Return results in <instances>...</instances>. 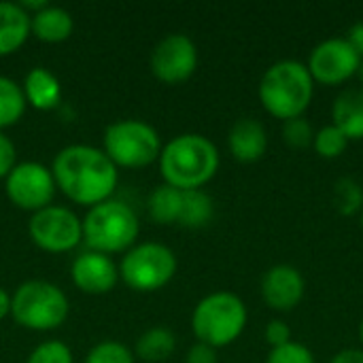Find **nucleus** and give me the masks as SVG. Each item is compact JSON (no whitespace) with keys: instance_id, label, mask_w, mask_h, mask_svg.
<instances>
[{"instance_id":"f257e3e1","label":"nucleus","mask_w":363,"mask_h":363,"mask_svg":"<svg viewBox=\"0 0 363 363\" xmlns=\"http://www.w3.org/2000/svg\"><path fill=\"white\" fill-rule=\"evenodd\" d=\"M51 174L68 200L87 208L111 200L119 183V168L102 149L91 145H68L57 151Z\"/></svg>"},{"instance_id":"f03ea898","label":"nucleus","mask_w":363,"mask_h":363,"mask_svg":"<svg viewBox=\"0 0 363 363\" xmlns=\"http://www.w3.org/2000/svg\"><path fill=\"white\" fill-rule=\"evenodd\" d=\"M157 162L166 185L181 191L202 189L219 170V149L211 138L187 132L166 143Z\"/></svg>"},{"instance_id":"7ed1b4c3","label":"nucleus","mask_w":363,"mask_h":363,"mask_svg":"<svg viewBox=\"0 0 363 363\" xmlns=\"http://www.w3.org/2000/svg\"><path fill=\"white\" fill-rule=\"evenodd\" d=\"M257 96L268 115L289 121L304 117L315 98V81L304 62L279 60L262 74Z\"/></svg>"},{"instance_id":"20e7f679","label":"nucleus","mask_w":363,"mask_h":363,"mask_svg":"<svg viewBox=\"0 0 363 363\" xmlns=\"http://www.w3.org/2000/svg\"><path fill=\"white\" fill-rule=\"evenodd\" d=\"M249 321L245 302L232 291H213L204 296L191 313V330L198 342L223 349L236 342Z\"/></svg>"},{"instance_id":"39448f33","label":"nucleus","mask_w":363,"mask_h":363,"mask_svg":"<svg viewBox=\"0 0 363 363\" xmlns=\"http://www.w3.org/2000/svg\"><path fill=\"white\" fill-rule=\"evenodd\" d=\"M140 221L132 206L121 200H104L91 206L83 219V242L87 249L115 255L125 253L136 245Z\"/></svg>"},{"instance_id":"423d86ee","label":"nucleus","mask_w":363,"mask_h":363,"mask_svg":"<svg viewBox=\"0 0 363 363\" xmlns=\"http://www.w3.org/2000/svg\"><path fill=\"white\" fill-rule=\"evenodd\" d=\"M68 296L49 281H26L11 296V317L17 325L32 332L57 330L68 319Z\"/></svg>"},{"instance_id":"0eeeda50","label":"nucleus","mask_w":363,"mask_h":363,"mask_svg":"<svg viewBox=\"0 0 363 363\" xmlns=\"http://www.w3.org/2000/svg\"><path fill=\"white\" fill-rule=\"evenodd\" d=\"M102 151L117 168H147L160 160L162 138L157 130L140 119H119L106 125Z\"/></svg>"},{"instance_id":"6e6552de","label":"nucleus","mask_w":363,"mask_h":363,"mask_svg":"<svg viewBox=\"0 0 363 363\" xmlns=\"http://www.w3.org/2000/svg\"><path fill=\"white\" fill-rule=\"evenodd\" d=\"M179 262L170 247L162 242H140L123 253L119 279L134 291L151 294L166 287L177 274Z\"/></svg>"},{"instance_id":"1a4fd4ad","label":"nucleus","mask_w":363,"mask_h":363,"mask_svg":"<svg viewBox=\"0 0 363 363\" xmlns=\"http://www.w3.org/2000/svg\"><path fill=\"white\" fill-rule=\"evenodd\" d=\"M30 240L47 253H68L83 242V219L66 206H47L28 221Z\"/></svg>"},{"instance_id":"9d476101","label":"nucleus","mask_w":363,"mask_h":363,"mask_svg":"<svg viewBox=\"0 0 363 363\" xmlns=\"http://www.w3.org/2000/svg\"><path fill=\"white\" fill-rule=\"evenodd\" d=\"M55 189L51 168L40 162H19L4 179L6 198L17 208L30 213L51 206Z\"/></svg>"},{"instance_id":"9b49d317","label":"nucleus","mask_w":363,"mask_h":363,"mask_svg":"<svg viewBox=\"0 0 363 363\" xmlns=\"http://www.w3.org/2000/svg\"><path fill=\"white\" fill-rule=\"evenodd\" d=\"M362 57L347 43V38H325L317 47H313L306 68L315 83L321 85H342L355 74H359Z\"/></svg>"},{"instance_id":"f8f14e48","label":"nucleus","mask_w":363,"mask_h":363,"mask_svg":"<svg viewBox=\"0 0 363 363\" xmlns=\"http://www.w3.org/2000/svg\"><path fill=\"white\" fill-rule=\"evenodd\" d=\"M149 66H151V72L157 81L168 83V85L183 83L198 68V47L183 32L166 34L153 47L151 57H149Z\"/></svg>"},{"instance_id":"ddd939ff","label":"nucleus","mask_w":363,"mask_h":363,"mask_svg":"<svg viewBox=\"0 0 363 363\" xmlns=\"http://www.w3.org/2000/svg\"><path fill=\"white\" fill-rule=\"evenodd\" d=\"M259 291H262V300L272 311L289 313L302 302L306 294V281L296 266L274 264L264 272Z\"/></svg>"},{"instance_id":"4468645a","label":"nucleus","mask_w":363,"mask_h":363,"mask_svg":"<svg viewBox=\"0 0 363 363\" xmlns=\"http://www.w3.org/2000/svg\"><path fill=\"white\" fill-rule=\"evenodd\" d=\"M70 277L79 291L89 296H102L117 287L119 266L113 262L111 255L87 249L74 257L70 266Z\"/></svg>"},{"instance_id":"2eb2a0df","label":"nucleus","mask_w":363,"mask_h":363,"mask_svg":"<svg viewBox=\"0 0 363 363\" xmlns=\"http://www.w3.org/2000/svg\"><path fill=\"white\" fill-rule=\"evenodd\" d=\"M228 147L232 157L242 164L259 162L268 151V130L259 119L242 117L230 128Z\"/></svg>"},{"instance_id":"dca6fc26","label":"nucleus","mask_w":363,"mask_h":363,"mask_svg":"<svg viewBox=\"0 0 363 363\" xmlns=\"http://www.w3.org/2000/svg\"><path fill=\"white\" fill-rule=\"evenodd\" d=\"M332 123L349 138L363 140V85L342 89L332 102Z\"/></svg>"},{"instance_id":"f3484780","label":"nucleus","mask_w":363,"mask_h":363,"mask_svg":"<svg viewBox=\"0 0 363 363\" xmlns=\"http://www.w3.org/2000/svg\"><path fill=\"white\" fill-rule=\"evenodd\" d=\"M23 96L30 106L36 111H51L62 102V83L45 66H34L23 79Z\"/></svg>"},{"instance_id":"a211bd4d","label":"nucleus","mask_w":363,"mask_h":363,"mask_svg":"<svg viewBox=\"0 0 363 363\" xmlns=\"http://www.w3.org/2000/svg\"><path fill=\"white\" fill-rule=\"evenodd\" d=\"M30 34V13H26L19 2H0V55L15 53Z\"/></svg>"},{"instance_id":"6ab92c4d","label":"nucleus","mask_w":363,"mask_h":363,"mask_svg":"<svg viewBox=\"0 0 363 363\" xmlns=\"http://www.w3.org/2000/svg\"><path fill=\"white\" fill-rule=\"evenodd\" d=\"M32 34L43 43H64L70 38L74 21L72 15L55 4H47L34 15H30Z\"/></svg>"},{"instance_id":"aec40b11","label":"nucleus","mask_w":363,"mask_h":363,"mask_svg":"<svg viewBox=\"0 0 363 363\" xmlns=\"http://www.w3.org/2000/svg\"><path fill=\"white\" fill-rule=\"evenodd\" d=\"M181 208H183V191L172 185L162 183L149 194L147 211L149 217L160 225H179Z\"/></svg>"},{"instance_id":"412c9836","label":"nucleus","mask_w":363,"mask_h":363,"mask_svg":"<svg viewBox=\"0 0 363 363\" xmlns=\"http://www.w3.org/2000/svg\"><path fill=\"white\" fill-rule=\"evenodd\" d=\"M213 215H215V202L206 191L202 189L183 191V208L179 217L181 228L200 230L213 221Z\"/></svg>"},{"instance_id":"4be33fe9","label":"nucleus","mask_w":363,"mask_h":363,"mask_svg":"<svg viewBox=\"0 0 363 363\" xmlns=\"http://www.w3.org/2000/svg\"><path fill=\"white\" fill-rule=\"evenodd\" d=\"M177 349V338L166 328H151L136 340V357L143 362H166Z\"/></svg>"},{"instance_id":"5701e85b","label":"nucleus","mask_w":363,"mask_h":363,"mask_svg":"<svg viewBox=\"0 0 363 363\" xmlns=\"http://www.w3.org/2000/svg\"><path fill=\"white\" fill-rule=\"evenodd\" d=\"M26 96L21 85L11 79L0 74V132L9 125H15L23 113H26Z\"/></svg>"},{"instance_id":"b1692460","label":"nucleus","mask_w":363,"mask_h":363,"mask_svg":"<svg viewBox=\"0 0 363 363\" xmlns=\"http://www.w3.org/2000/svg\"><path fill=\"white\" fill-rule=\"evenodd\" d=\"M332 202L334 208L340 215H355L362 213L363 208V189L362 185L351 179V177H342L334 183L332 189Z\"/></svg>"},{"instance_id":"393cba45","label":"nucleus","mask_w":363,"mask_h":363,"mask_svg":"<svg viewBox=\"0 0 363 363\" xmlns=\"http://www.w3.org/2000/svg\"><path fill=\"white\" fill-rule=\"evenodd\" d=\"M349 143L351 140L334 123H328V125L319 128L315 132V138H313V147H315L317 155L323 157V160H338L347 151Z\"/></svg>"},{"instance_id":"a878e982","label":"nucleus","mask_w":363,"mask_h":363,"mask_svg":"<svg viewBox=\"0 0 363 363\" xmlns=\"http://www.w3.org/2000/svg\"><path fill=\"white\" fill-rule=\"evenodd\" d=\"M85 363H136V359L125 345L117 340H102L96 347H91Z\"/></svg>"},{"instance_id":"bb28decb","label":"nucleus","mask_w":363,"mask_h":363,"mask_svg":"<svg viewBox=\"0 0 363 363\" xmlns=\"http://www.w3.org/2000/svg\"><path fill=\"white\" fill-rule=\"evenodd\" d=\"M72 351L68 349V345L60 342V340H47L40 342L30 355L26 363H72Z\"/></svg>"},{"instance_id":"cd10ccee","label":"nucleus","mask_w":363,"mask_h":363,"mask_svg":"<svg viewBox=\"0 0 363 363\" xmlns=\"http://www.w3.org/2000/svg\"><path fill=\"white\" fill-rule=\"evenodd\" d=\"M283 138L291 149H306L308 145H313L315 132L306 117H296L283 121Z\"/></svg>"},{"instance_id":"c85d7f7f","label":"nucleus","mask_w":363,"mask_h":363,"mask_svg":"<svg viewBox=\"0 0 363 363\" xmlns=\"http://www.w3.org/2000/svg\"><path fill=\"white\" fill-rule=\"evenodd\" d=\"M266 363H315V355L302 342L291 340L289 345H283L279 349H270Z\"/></svg>"},{"instance_id":"c756f323","label":"nucleus","mask_w":363,"mask_h":363,"mask_svg":"<svg viewBox=\"0 0 363 363\" xmlns=\"http://www.w3.org/2000/svg\"><path fill=\"white\" fill-rule=\"evenodd\" d=\"M264 338L270 345V349H279V347L291 342V328L281 319H272V321H268V325L264 330Z\"/></svg>"},{"instance_id":"7c9ffc66","label":"nucleus","mask_w":363,"mask_h":363,"mask_svg":"<svg viewBox=\"0 0 363 363\" xmlns=\"http://www.w3.org/2000/svg\"><path fill=\"white\" fill-rule=\"evenodd\" d=\"M17 164L19 162H17V147H15V143L4 132H0V179H6Z\"/></svg>"},{"instance_id":"2f4dec72","label":"nucleus","mask_w":363,"mask_h":363,"mask_svg":"<svg viewBox=\"0 0 363 363\" xmlns=\"http://www.w3.org/2000/svg\"><path fill=\"white\" fill-rule=\"evenodd\" d=\"M185 363H217V349L204 345V342H196L189 347Z\"/></svg>"},{"instance_id":"473e14b6","label":"nucleus","mask_w":363,"mask_h":363,"mask_svg":"<svg viewBox=\"0 0 363 363\" xmlns=\"http://www.w3.org/2000/svg\"><path fill=\"white\" fill-rule=\"evenodd\" d=\"M345 38H347V43L355 49V53L363 60V21L353 23V26L349 28V32H347Z\"/></svg>"},{"instance_id":"72a5a7b5","label":"nucleus","mask_w":363,"mask_h":363,"mask_svg":"<svg viewBox=\"0 0 363 363\" xmlns=\"http://www.w3.org/2000/svg\"><path fill=\"white\" fill-rule=\"evenodd\" d=\"M330 363H363V349H342L330 359Z\"/></svg>"},{"instance_id":"f704fd0d","label":"nucleus","mask_w":363,"mask_h":363,"mask_svg":"<svg viewBox=\"0 0 363 363\" xmlns=\"http://www.w3.org/2000/svg\"><path fill=\"white\" fill-rule=\"evenodd\" d=\"M11 315V294L0 285V319Z\"/></svg>"},{"instance_id":"c9c22d12","label":"nucleus","mask_w":363,"mask_h":363,"mask_svg":"<svg viewBox=\"0 0 363 363\" xmlns=\"http://www.w3.org/2000/svg\"><path fill=\"white\" fill-rule=\"evenodd\" d=\"M359 342H362V347H363V317H362V323H359Z\"/></svg>"},{"instance_id":"e433bc0d","label":"nucleus","mask_w":363,"mask_h":363,"mask_svg":"<svg viewBox=\"0 0 363 363\" xmlns=\"http://www.w3.org/2000/svg\"><path fill=\"white\" fill-rule=\"evenodd\" d=\"M359 77H362V83H363V62H362V68H359Z\"/></svg>"},{"instance_id":"4c0bfd02","label":"nucleus","mask_w":363,"mask_h":363,"mask_svg":"<svg viewBox=\"0 0 363 363\" xmlns=\"http://www.w3.org/2000/svg\"><path fill=\"white\" fill-rule=\"evenodd\" d=\"M359 215H362V228H363V208H362V213H359Z\"/></svg>"}]
</instances>
